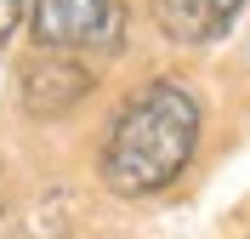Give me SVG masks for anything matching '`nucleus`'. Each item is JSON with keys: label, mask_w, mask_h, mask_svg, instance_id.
<instances>
[{"label": "nucleus", "mask_w": 250, "mask_h": 239, "mask_svg": "<svg viewBox=\"0 0 250 239\" xmlns=\"http://www.w3.org/2000/svg\"><path fill=\"white\" fill-rule=\"evenodd\" d=\"M193 143H199V103L171 80H154L114 114L103 143V182L125 199L159 194L182 176Z\"/></svg>", "instance_id": "nucleus-1"}, {"label": "nucleus", "mask_w": 250, "mask_h": 239, "mask_svg": "<svg viewBox=\"0 0 250 239\" xmlns=\"http://www.w3.org/2000/svg\"><path fill=\"white\" fill-rule=\"evenodd\" d=\"M34 34L51 51L120 46V6L114 0H34Z\"/></svg>", "instance_id": "nucleus-2"}, {"label": "nucleus", "mask_w": 250, "mask_h": 239, "mask_svg": "<svg viewBox=\"0 0 250 239\" xmlns=\"http://www.w3.org/2000/svg\"><path fill=\"white\" fill-rule=\"evenodd\" d=\"M91 91V74L68 57H34L23 68V109L40 114V120H57L80 103V97Z\"/></svg>", "instance_id": "nucleus-3"}, {"label": "nucleus", "mask_w": 250, "mask_h": 239, "mask_svg": "<svg viewBox=\"0 0 250 239\" xmlns=\"http://www.w3.org/2000/svg\"><path fill=\"white\" fill-rule=\"evenodd\" d=\"M239 6L245 0H159V29L171 34V40H216L228 23L239 17Z\"/></svg>", "instance_id": "nucleus-4"}, {"label": "nucleus", "mask_w": 250, "mask_h": 239, "mask_svg": "<svg viewBox=\"0 0 250 239\" xmlns=\"http://www.w3.org/2000/svg\"><path fill=\"white\" fill-rule=\"evenodd\" d=\"M17 23H23V0H0V46L17 34Z\"/></svg>", "instance_id": "nucleus-5"}]
</instances>
